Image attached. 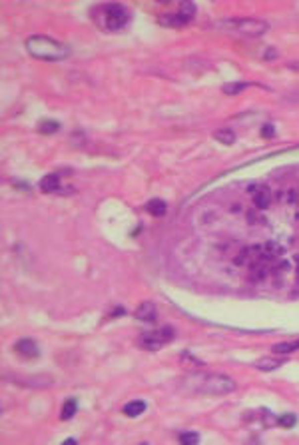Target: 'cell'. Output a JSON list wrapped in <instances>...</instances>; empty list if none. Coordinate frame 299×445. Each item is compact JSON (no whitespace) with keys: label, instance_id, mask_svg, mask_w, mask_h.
Instances as JSON below:
<instances>
[{"label":"cell","instance_id":"1","mask_svg":"<svg viewBox=\"0 0 299 445\" xmlns=\"http://www.w3.org/2000/svg\"><path fill=\"white\" fill-rule=\"evenodd\" d=\"M184 386L190 391L203 395H226L238 388L236 380L226 374H192L184 380Z\"/></svg>","mask_w":299,"mask_h":445},{"label":"cell","instance_id":"2","mask_svg":"<svg viewBox=\"0 0 299 445\" xmlns=\"http://www.w3.org/2000/svg\"><path fill=\"white\" fill-rule=\"evenodd\" d=\"M26 50L30 56L44 62H60L70 56V48L64 42H58L44 34H34L26 40Z\"/></svg>","mask_w":299,"mask_h":445},{"label":"cell","instance_id":"3","mask_svg":"<svg viewBox=\"0 0 299 445\" xmlns=\"http://www.w3.org/2000/svg\"><path fill=\"white\" fill-rule=\"evenodd\" d=\"M98 24L108 32H118L130 24V10L122 4H106L98 10Z\"/></svg>","mask_w":299,"mask_h":445},{"label":"cell","instance_id":"4","mask_svg":"<svg viewBox=\"0 0 299 445\" xmlns=\"http://www.w3.org/2000/svg\"><path fill=\"white\" fill-rule=\"evenodd\" d=\"M215 26L228 30V32H238V34L253 36V38H257L269 30V24L265 20H257V18H232V20H221Z\"/></svg>","mask_w":299,"mask_h":445},{"label":"cell","instance_id":"5","mask_svg":"<svg viewBox=\"0 0 299 445\" xmlns=\"http://www.w3.org/2000/svg\"><path fill=\"white\" fill-rule=\"evenodd\" d=\"M172 339H174V330L170 326H164V328H160L156 332H144L140 335L138 343L144 349H148V351H158V349H162Z\"/></svg>","mask_w":299,"mask_h":445},{"label":"cell","instance_id":"6","mask_svg":"<svg viewBox=\"0 0 299 445\" xmlns=\"http://www.w3.org/2000/svg\"><path fill=\"white\" fill-rule=\"evenodd\" d=\"M14 351H16L20 357H24V359H36V357L40 355V349H38V345H36L34 339H20V341L14 345Z\"/></svg>","mask_w":299,"mask_h":445},{"label":"cell","instance_id":"7","mask_svg":"<svg viewBox=\"0 0 299 445\" xmlns=\"http://www.w3.org/2000/svg\"><path fill=\"white\" fill-rule=\"evenodd\" d=\"M136 320L140 322H146V324H156L158 320V310L152 302H144L140 304V308L136 310Z\"/></svg>","mask_w":299,"mask_h":445},{"label":"cell","instance_id":"8","mask_svg":"<svg viewBox=\"0 0 299 445\" xmlns=\"http://www.w3.org/2000/svg\"><path fill=\"white\" fill-rule=\"evenodd\" d=\"M283 361L285 359H281V357H259L257 361H255V367L259 369V372H273V369H277V367H281L283 365Z\"/></svg>","mask_w":299,"mask_h":445},{"label":"cell","instance_id":"9","mask_svg":"<svg viewBox=\"0 0 299 445\" xmlns=\"http://www.w3.org/2000/svg\"><path fill=\"white\" fill-rule=\"evenodd\" d=\"M271 351L277 353V355H289V353H293V351H299V337H297V339H291V341L275 343V345L271 347Z\"/></svg>","mask_w":299,"mask_h":445},{"label":"cell","instance_id":"10","mask_svg":"<svg viewBox=\"0 0 299 445\" xmlns=\"http://www.w3.org/2000/svg\"><path fill=\"white\" fill-rule=\"evenodd\" d=\"M38 186H40L42 192L52 194V192H56V190L60 188V176H58V174H48V176H44V178L40 180Z\"/></svg>","mask_w":299,"mask_h":445},{"label":"cell","instance_id":"11","mask_svg":"<svg viewBox=\"0 0 299 445\" xmlns=\"http://www.w3.org/2000/svg\"><path fill=\"white\" fill-rule=\"evenodd\" d=\"M253 204H255V208H259V210L267 208V206L271 204V192H269L267 188H257V190L253 192Z\"/></svg>","mask_w":299,"mask_h":445},{"label":"cell","instance_id":"12","mask_svg":"<svg viewBox=\"0 0 299 445\" xmlns=\"http://www.w3.org/2000/svg\"><path fill=\"white\" fill-rule=\"evenodd\" d=\"M146 210H148V214H152V216H164L168 212V204L164 200H160V198H154V200H150L146 204Z\"/></svg>","mask_w":299,"mask_h":445},{"label":"cell","instance_id":"13","mask_svg":"<svg viewBox=\"0 0 299 445\" xmlns=\"http://www.w3.org/2000/svg\"><path fill=\"white\" fill-rule=\"evenodd\" d=\"M213 138L219 142V144H226V146H232L236 142V132L232 128H219L217 132H213Z\"/></svg>","mask_w":299,"mask_h":445},{"label":"cell","instance_id":"14","mask_svg":"<svg viewBox=\"0 0 299 445\" xmlns=\"http://www.w3.org/2000/svg\"><path fill=\"white\" fill-rule=\"evenodd\" d=\"M144 411H146V403L142 399H134V401L124 405V415H128V417H138Z\"/></svg>","mask_w":299,"mask_h":445},{"label":"cell","instance_id":"15","mask_svg":"<svg viewBox=\"0 0 299 445\" xmlns=\"http://www.w3.org/2000/svg\"><path fill=\"white\" fill-rule=\"evenodd\" d=\"M76 409H78V401L70 397V399H66V403H64V407H62L60 417H62L64 421H68V419H72L74 415H76Z\"/></svg>","mask_w":299,"mask_h":445},{"label":"cell","instance_id":"16","mask_svg":"<svg viewBox=\"0 0 299 445\" xmlns=\"http://www.w3.org/2000/svg\"><path fill=\"white\" fill-rule=\"evenodd\" d=\"M249 84L248 82H230V84H223V94H228V96H238L240 92H244L246 88H248Z\"/></svg>","mask_w":299,"mask_h":445},{"label":"cell","instance_id":"17","mask_svg":"<svg viewBox=\"0 0 299 445\" xmlns=\"http://www.w3.org/2000/svg\"><path fill=\"white\" fill-rule=\"evenodd\" d=\"M178 12H180V14H182V16H184V18H186L188 22H190V20H192V18L196 16V4H194V2H182V4H180V10H178Z\"/></svg>","mask_w":299,"mask_h":445},{"label":"cell","instance_id":"18","mask_svg":"<svg viewBox=\"0 0 299 445\" xmlns=\"http://www.w3.org/2000/svg\"><path fill=\"white\" fill-rule=\"evenodd\" d=\"M58 128H60V124L56 120H44L38 124V132H42V134H54V132H58Z\"/></svg>","mask_w":299,"mask_h":445},{"label":"cell","instance_id":"19","mask_svg":"<svg viewBox=\"0 0 299 445\" xmlns=\"http://www.w3.org/2000/svg\"><path fill=\"white\" fill-rule=\"evenodd\" d=\"M198 441H199V435L196 431H184V433H180V443H184V445H196Z\"/></svg>","mask_w":299,"mask_h":445},{"label":"cell","instance_id":"20","mask_svg":"<svg viewBox=\"0 0 299 445\" xmlns=\"http://www.w3.org/2000/svg\"><path fill=\"white\" fill-rule=\"evenodd\" d=\"M295 423H297V415H293V413H285L279 417V425H283V427H293Z\"/></svg>","mask_w":299,"mask_h":445},{"label":"cell","instance_id":"21","mask_svg":"<svg viewBox=\"0 0 299 445\" xmlns=\"http://www.w3.org/2000/svg\"><path fill=\"white\" fill-rule=\"evenodd\" d=\"M275 134V130H273V124H265L263 128H261V136L263 138H271Z\"/></svg>","mask_w":299,"mask_h":445}]
</instances>
